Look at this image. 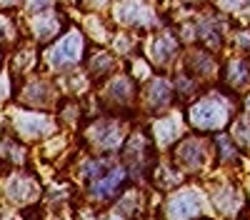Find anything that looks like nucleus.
<instances>
[{
    "label": "nucleus",
    "mask_w": 250,
    "mask_h": 220,
    "mask_svg": "<svg viewBox=\"0 0 250 220\" xmlns=\"http://www.w3.org/2000/svg\"><path fill=\"white\" fill-rule=\"evenodd\" d=\"M230 120V108L220 95H208L190 108V123L203 130H218Z\"/></svg>",
    "instance_id": "obj_1"
},
{
    "label": "nucleus",
    "mask_w": 250,
    "mask_h": 220,
    "mask_svg": "<svg viewBox=\"0 0 250 220\" xmlns=\"http://www.w3.org/2000/svg\"><path fill=\"white\" fill-rule=\"evenodd\" d=\"M83 48H85V43H83V35H80L78 30H70L68 35H62L58 43L50 48V53H48L50 68L65 70V68L78 65L80 58H83Z\"/></svg>",
    "instance_id": "obj_2"
},
{
    "label": "nucleus",
    "mask_w": 250,
    "mask_h": 220,
    "mask_svg": "<svg viewBox=\"0 0 250 220\" xmlns=\"http://www.w3.org/2000/svg\"><path fill=\"white\" fill-rule=\"evenodd\" d=\"M198 213H203V195L195 188H185L175 193L165 205V218L168 220H190Z\"/></svg>",
    "instance_id": "obj_3"
},
{
    "label": "nucleus",
    "mask_w": 250,
    "mask_h": 220,
    "mask_svg": "<svg viewBox=\"0 0 250 220\" xmlns=\"http://www.w3.org/2000/svg\"><path fill=\"white\" fill-rule=\"evenodd\" d=\"M15 130L28 138V140H35V138H43L48 133H53V120L48 115H40V113H15Z\"/></svg>",
    "instance_id": "obj_4"
},
{
    "label": "nucleus",
    "mask_w": 250,
    "mask_h": 220,
    "mask_svg": "<svg viewBox=\"0 0 250 220\" xmlns=\"http://www.w3.org/2000/svg\"><path fill=\"white\" fill-rule=\"evenodd\" d=\"M90 138H93L95 145L105 148V150H115L123 143V125L118 123V120L103 118V120H98V123H93Z\"/></svg>",
    "instance_id": "obj_5"
},
{
    "label": "nucleus",
    "mask_w": 250,
    "mask_h": 220,
    "mask_svg": "<svg viewBox=\"0 0 250 220\" xmlns=\"http://www.w3.org/2000/svg\"><path fill=\"white\" fill-rule=\"evenodd\" d=\"M123 183H125V168L110 165L98 180H93V183H90V193L95 198H100V200H108V198H113L120 190Z\"/></svg>",
    "instance_id": "obj_6"
},
{
    "label": "nucleus",
    "mask_w": 250,
    "mask_h": 220,
    "mask_svg": "<svg viewBox=\"0 0 250 220\" xmlns=\"http://www.w3.org/2000/svg\"><path fill=\"white\" fill-rule=\"evenodd\" d=\"M148 138L143 135H133L128 140V145H125V165L133 175H143L145 168H148Z\"/></svg>",
    "instance_id": "obj_7"
},
{
    "label": "nucleus",
    "mask_w": 250,
    "mask_h": 220,
    "mask_svg": "<svg viewBox=\"0 0 250 220\" xmlns=\"http://www.w3.org/2000/svg\"><path fill=\"white\" fill-rule=\"evenodd\" d=\"M38 193H40L38 183H35L30 175H25V173L13 175V178L8 180V185H5V195L13 200V203H18V205L33 203V200L38 198Z\"/></svg>",
    "instance_id": "obj_8"
},
{
    "label": "nucleus",
    "mask_w": 250,
    "mask_h": 220,
    "mask_svg": "<svg viewBox=\"0 0 250 220\" xmlns=\"http://www.w3.org/2000/svg\"><path fill=\"white\" fill-rule=\"evenodd\" d=\"M115 18L123 25H153V10L143 3H118Z\"/></svg>",
    "instance_id": "obj_9"
},
{
    "label": "nucleus",
    "mask_w": 250,
    "mask_h": 220,
    "mask_svg": "<svg viewBox=\"0 0 250 220\" xmlns=\"http://www.w3.org/2000/svg\"><path fill=\"white\" fill-rule=\"evenodd\" d=\"M178 160H180L188 170L200 168L205 160H208V148H205V143H203V140H195V138L180 143V148H178Z\"/></svg>",
    "instance_id": "obj_10"
},
{
    "label": "nucleus",
    "mask_w": 250,
    "mask_h": 220,
    "mask_svg": "<svg viewBox=\"0 0 250 220\" xmlns=\"http://www.w3.org/2000/svg\"><path fill=\"white\" fill-rule=\"evenodd\" d=\"M23 100L25 103H33V105H48V103H53V88L48 83H43V80L30 83L23 90Z\"/></svg>",
    "instance_id": "obj_11"
},
{
    "label": "nucleus",
    "mask_w": 250,
    "mask_h": 220,
    "mask_svg": "<svg viewBox=\"0 0 250 220\" xmlns=\"http://www.w3.org/2000/svg\"><path fill=\"white\" fill-rule=\"evenodd\" d=\"M170 98H173V88L168 80H163V78H155L150 88H148V100H150V105L153 108H163V105H168L170 103Z\"/></svg>",
    "instance_id": "obj_12"
},
{
    "label": "nucleus",
    "mask_w": 250,
    "mask_h": 220,
    "mask_svg": "<svg viewBox=\"0 0 250 220\" xmlns=\"http://www.w3.org/2000/svg\"><path fill=\"white\" fill-rule=\"evenodd\" d=\"M175 50H178L175 38L170 33H163L160 38H155V43H153V60L155 63H165V60L173 58Z\"/></svg>",
    "instance_id": "obj_13"
},
{
    "label": "nucleus",
    "mask_w": 250,
    "mask_h": 220,
    "mask_svg": "<svg viewBox=\"0 0 250 220\" xmlns=\"http://www.w3.org/2000/svg\"><path fill=\"white\" fill-rule=\"evenodd\" d=\"M153 133H155V138H158L160 145H168V143H173V140L178 138L180 125H178L175 118H163V120H158V123H155Z\"/></svg>",
    "instance_id": "obj_14"
},
{
    "label": "nucleus",
    "mask_w": 250,
    "mask_h": 220,
    "mask_svg": "<svg viewBox=\"0 0 250 220\" xmlns=\"http://www.w3.org/2000/svg\"><path fill=\"white\" fill-rule=\"evenodd\" d=\"M30 28H33V35L38 40H50L58 33V20L53 15H35Z\"/></svg>",
    "instance_id": "obj_15"
},
{
    "label": "nucleus",
    "mask_w": 250,
    "mask_h": 220,
    "mask_svg": "<svg viewBox=\"0 0 250 220\" xmlns=\"http://www.w3.org/2000/svg\"><path fill=\"white\" fill-rule=\"evenodd\" d=\"M135 93V83L130 78H115L113 83H108V95L118 103H125V100H130V95Z\"/></svg>",
    "instance_id": "obj_16"
},
{
    "label": "nucleus",
    "mask_w": 250,
    "mask_h": 220,
    "mask_svg": "<svg viewBox=\"0 0 250 220\" xmlns=\"http://www.w3.org/2000/svg\"><path fill=\"white\" fill-rule=\"evenodd\" d=\"M235 198H238V195H235L233 188H223V190L215 195V205H218L223 213H233L235 205H238V200H235Z\"/></svg>",
    "instance_id": "obj_17"
},
{
    "label": "nucleus",
    "mask_w": 250,
    "mask_h": 220,
    "mask_svg": "<svg viewBox=\"0 0 250 220\" xmlns=\"http://www.w3.org/2000/svg\"><path fill=\"white\" fill-rule=\"evenodd\" d=\"M190 68H198L200 75H208V73H213V60L208 58V55H193L190 58Z\"/></svg>",
    "instance_id": "obj_18"
},
{
    "label": "nucleus",
    "mask_w": 250,
    "mask_h": 220,
    "mask_svg": "<svg viewBox=\"0 0 250 220\" xmlns=\"http://www.w3.org/2000/svg\"><path fill=\"white\" fill-rule=\"evenodd\" d=\"M230 80H233L235 85H240V83H245V80H248V65L243 63V60H238V63L230 65Z\"/></svg>",
    "instance_id": "obj_19"
},
{
    "label": "nucleus",
    "mask_w": 250,
    "mask_h": 220,
    "mask_svg": "<svg viewBox=\"0 0 250 220\" xmlns=\"http://www.w3.org/2000/svg\"><path fill=\"white\" fill-rule=\"evenodd\" d=\"M235 138H240L245 145H250V120H240L235 125Z\"/></svg>",
    "instance_id": "obj_20"
},
{
    "label": "nucleus",
    "mask_w": 250,
    "mask_h": 220,
    "mask_svg": "<svg viewBox=\"0 0 250 220\" xmlns=\"http://www.w3.org/2000/svg\"><path fill=\"white\" fill-rule=\"evenodd\" d=\"M5 38V18H0V40Z\"/></svg>",
    "instance_id": "obj_21"
}]
</instances>
